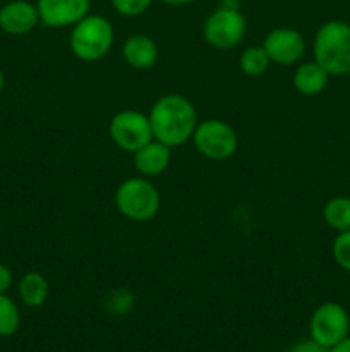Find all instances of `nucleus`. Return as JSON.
<instances>
[{"label": "nucleus", "instance_id": "obj_1", "mask_svg": "<svg viewBox=\"0 0 350 352\" xmlns=\"http://www.w3.org/2000/svg\"><path fill=\"white\" fill-rule=\"evenodd\" d=\"M148 117L153 131V140L170 148H177L192 140L198 126V112L194 105L191 100L178 93H168L158 98Z\"/></svg>", "mask_w": 350, "mask_h": 352}, {"label": "nucleus", "instance_id": "obj_2", "mask_svg": "<svg viewBox=\"0 0 350 352\" xmlns=\"http://www.w3.org/2000/svg\"><path fill=\"white\" fill-rule=\"evenodd\" d=\"M314 60L329 76L350 72V24L345 21H328L316 31Z\"/></svg>", "mask_w": 350, "mask_h": 352}, {"label": "nucleus", "instance_id": "obj_3", "mask_svg": "<svg viewBox=\"0 0 350 352\" xmlns=\"http://www.w3.org/2000/svg\"><path fill=\"white\" fill-rule=\"evenodd\" d=\"M113 26L106 17L100 14H88L72 26L71 50L79 60L95 62L105 57L113 45Z\"/></svg>", "mask_w": 350, "mask_h": 352}, {"label": "nucleus", "instance_id": "obj_4", "mask_svg": "<svg viewBox=\"0 0 350 352\" xmlns=\"http://www.w3.org/2000/svg\"><path fill=\"white\" fill-rule=\"evenodd\" d=\"M115 206L132 222H150L160 212L161 198L148 177L126 179L115 191Z\"/></svg>", "mask_w": 350, "mask_h": 352}, {"label": "nucleus", "instance_id": "obj_5", "mask_svg": "<svg viewBox=\"0 0 350 352\" xmlns=\"http://www.w3.org/2000/svg\"><path fill=\"white\" fill-rule=\"evenodd\" d=\"M192 141L199 153L213 162L229 160L239 148V138L233 127L220 119H206L198 122Z\"/></svg>", "mask_w": 350, "mask_h": 352}, {"label": "nucleus", "instance_id": "obj_6", "mask_svg": "<svg viewBox=\"0 0 350 352\" xmlns=\"http://www.w3.org/2000/svg\"><path fill=\"white\" fill-rule=\"evenodd\" d=\"M247 24L246 17L239 10V7L220 6L213 10L205 21L202 33L206 41L218 50H229L237 47L246 34Z\"/></svg>", "mask_w": 350, "mask_h": 352}, {"label": "nucleus", "instance_id": "obj_7", "mask_svg": "<svg viewBox=\"0 0 350 352\" xmlns=\"http://www.w3.org/2000/svg\"><path fill=\"white\" fill-rule=\"evenodd\" d=\"M108 133L113 143L127 153H136L153 140L150 117L137 110L117 112L110 120Z\"/></svg>", "mask_w": 350, "mask_h": 352}, {"label": "nucleus", "instance_id": "obj_8", "mask_svg": "<svg viewBox=\"0 0 350 352\" xmlns=\"http://www.w3.org/2000/svg\"><path fill=\"white\" fill-rule=\"evenodd\" d=\"M350 332V316L338 302H325L312 313L309 322L311 339L325 347H333Z\"/></svg>", "mask_w": 350, "mask_h": 352}, {"label": "nucleus", "instance_id": "obj_9", "mask_svg": "<svg viewBox=\"0 0 350 352\" xmlns=\"http://www.w3.org/2000/svg\"><path fill=\"white\" fill-rule=\"evenodd\" d=\"M263 48L271 64L294 65L304 57L305 40L294 28H275L264 36Z\"/></svg>", "mask_w": 350, "mask_h": 352}, {"label": "nucleus", "instance_id": "obj_10", "mask_svg": "<svg viewBox=\"0 0 350 352\" xmlns=\"http://www.w3.org/2000/svg\"><path fill=\"white\" fill-rule=\"evenodd\" d=\"M40 23L48 28H72L91 10V0H36Z\"/></svg>", "mask_w": 350, "mask_h": 352}, {"label": "nucleus", "instance_id": "obj_11", "mask_svg": "<svg viewBox=\"0 0 350 352\" xmlns=\"http://www.w3.org/2000/svg\"><path fill=\"white\" fill-rule=\"evenodd\" d=\"M40 23L36 3L27 0H10L0 9V30L21 36L34 30Z\"/></svg>", "mask_w": 350, "mask_h": 352}, {"label": "nucleus", "instance_id": "obj_12", "mask_svg": "<svg viewBox=\"0 0 350 352\" xmlns=\"http://www.w3.org/2000/svg\"><path fill=\"white\" fill-rule=\"evenodd\" d=\"M134 155V165L136 170L143 177H156L163 174L168 168L172 160V148L165 143H160L156 140H151L150 143L144 144L143 148L136 151Z\"/></svg>", "mask_w": 350, "mask_h": 352}, {"label": "nucleus", "instance_id": "obj_13", "mask_svg": "<svg viewBox=\"0 0 350 352\" xmlns=\"http://www.w3.org/2000/svg\"><path fill=\"white\" fill-rule=\"evenodd\" d=\"M122 55L127 65L136 71H148L153 67L160 57V50L153 38L148 34H132L122 45Z\"/></svg>", "mask_w": 350, "mask_h": 352}, {"label": "nucleus", "instance_id": "obj_14", "mask_svg": "<svg viewBox=\"0 0 350 352\" xmlns=\"http://www.w3.org/2000/svg\"><path fill=\"white\" fill-rule=\"evenodd\" d=\"M329 74L318 62H304L294 72V88L304 96H316L328 86Z\"/></svg>", "mask_w": 350, "mask_h": 352}, {"label": "nucleus", "instance_id": "obj_15", "mask_svg": "<svg viewBox=\"0 0 350 352\" xmlns=\"http://www.w3.org/2000/svg\"><path fill=\"white\" fill-rule=\"evenodd\" d=\"M17 291H19V298L24 305L30 308H38L47 301L50 285L43 275L38 272H30L19 280Z\"/></svg>", "mask_w": 350, "mask_h": 352}, {"label": "nucleus", "instance_id": "obj_16", "mask_svg": "<svg viewBox=\"0 0 350 352\" xmlns=\"http://www.w3.org/2000/svg\"><path fill=\"white\" fill-rule=\"evenodd\" d=\"M323 219L336 232L350 230V198L347 196H336L325 205Z\"/></svg>", "mask_w": 350, "mask_h": 352}, {"label": "nucleus", "instance_id": "obj_17", "mask_svg": "<svg viewBox=\"0 0 350 352\" xmlns=\"http://www.w3.org/2000/svg\"><path fill=\"white\" fill-rule=\"evenodd\" d=\"M271 60L268 54L264 52L263 45L261 47H249L242 52L239 58V67L240 71L250 78H257V76L264 74L270 67Z\"/></svg>", "mask_w": 350, "mask_h": 352}, {"label": "nucleus", "instance_id": "obj_18", "mask_svg": "<svg viewBox=\"0 0 350 352\" xmlns=\"http://www.w3.org/2000/svg\"><path fill=\"white\" fill-rule=\"evenodd\" d=\"M21 313L16 302L5 294H0V337H10L17 332Z\"/></svg>", "mask_w": 350, "mask_h": 352}, {"label": "nucleus", "instance_id": "obj_19", "mask_svg": "<svg viewBox=\"0 0 350 352\" xmlns=\"http://www.w3.org/2000/svg\"><path fill=\"white\" fill-rule=\"evenodd\" d=\"M333 258L343 270L350 272V230L338 232L333 241Z\"/></svg>", "mask_w": 350, "mask_h": 352}, {"label": "nucleus", "instance_id": "obj_20", "mask_svg": "<svg viewBox=\"0 0 350 352\" xmlns=\"http://www.w3.org/2000/svg\"><path fill=\"white\" fill-rule=\"evenodd\" d=\"M153 0H112V7L126 17H137L146 12Z\"/></svg>", "mask_w": 350, "mask_h": 352}, {"label": "nucleus", "instance_id": "obj_21", "mask_svg": "<svg viewBox=\"0 0 350 352\" xmlns=\"http://www.w3.org/2000/svg\"><path fill=\"white\" fill-rule=\"evenodd\" d=\"M287 352H328V347L321 346L319 342H316L314 339H302V340H297L295 344H292L290 347H288Z\"/></svg>", "mask_w": 350, "mask_h": 352}, {"label": "nucleus", "instance_id": "obj_22", "mask_svg": "<svg viewBox=\"0 0 350 352\" xmlns=\"http://www.w3.org/2000/svg\"><path fill=\"white\" fill-rule=\"evenodd\" d=\"M12 285V272L0 263V294H5Z\"/></svg>", "mask_w": 350, "mask_h": 352}, {"label": "nucleus", "instance_id": "obj_23", "mask_svg": "<svg viewBox=\"0 0 350 352\" xmlns=\"http://www.w3.org/2000/svg\"><path fill=\"white\" fill-rule=\"evenodd\" d=\"M328 352H350V336H347L345 339L340 340L338 344H335L333 347H329Z\"/></svg>", "mask_w": 350, "mask_h": 352}, {"label": "nucleus", "instance_id": "obj_24", "mask_svg": "<svg viewBox=\"0 0 350 352\" xmlns=\"http://www.w3.org/2000/svg\"><path fill=\"white\" fill-rule=\"evenodd\" d=\"M167 6H189V3L196 2V0H161Z\"/></svg>", "mask_w": 350, "mask_h": 352}, {"label": "nucleus", "instance_id": "obj_25", "mask_svg": "<svg viewBox=\"0 0 350 352\" xmlns=\"http://www.w3.org/2000/svg\"><path fill=\"white\" fill-rule=\"evenodd\" d=\"M3 82H5V79H3L2 71H0V91H2V89H3Z\"/></svg>", "mask_w": 350, "mask_h": 352}]
</instances>
